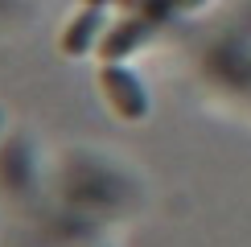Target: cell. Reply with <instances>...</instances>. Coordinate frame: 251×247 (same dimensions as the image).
<instances>
[{"mask_svg": "<svg viewBox=\"0 0 251 247\" xmlns=\"http://www.w3.org/2000/svg\"><path fill=\"white\" fill-rule=\"evenodd\" d=\"M99 95L107 99V107L116 111L120 120H149L152 111V99H149V87H144V78L128 70L124 62H103L99 66Z\"/></svg>", "mask_w": 251, "mask_h": 247, "instance_id": "cell-1", "label": "cell"}, {"mask_svg": "<svg viewBox=\"0 0 251 247\" xmlns=\"http://www.w3.org/2000/svg\"><path fill=\"white\" fill-rule=\"evenodd\" d=\"M103 4H87V8H78L75 17L66 21V29H62V37H58V49L66 58H82V54H91V49H99V41H103Z\"/></svg>", "mask_w": 251, "mask_h": 247, "instance_id": "cell-2", "label": "cell"}, {"mask_svg": "<svg viewBox=\"0 0 251 247\" xmlns=\"http://www.w3.org/2000/svg\"><path fill=\"white\" fill-rule=\"evenodd\" d=\"M152 29V17H124L120 25H111L99 41V58L103 62H124L132 49H140V41L149 37Z\"/></svg>", "mask_w": 251, "mask_h": 247, "instance_id": "cell-3", "label": "cell"}, {"mask_svg": "<svg viewBox=\"0 0 251 247\" xmlns=\"http://www.w3.org/2000/svg\"><path fill=\"white\" fill-rule=\"evenodd\" d=\"M82 4H107V0H82Z\"/></svg>", "mask_w": 251, "mask_h": 247, "instance_id": "cell-4", "label": "cell"}, {"mask_svg": "<svg viewBox=\"0 0 251 247\" xmlns=\"http://www.w3.org/2000/svg\"><path fill=\"white\" fill-rule=\"evenodd\" d=\"M0 128H4V111H0Z\"/></svg>", "mask_w": 251, "mask_h": 247, "instance_id": "cell-5", "label": "cell"}]
</instances>
